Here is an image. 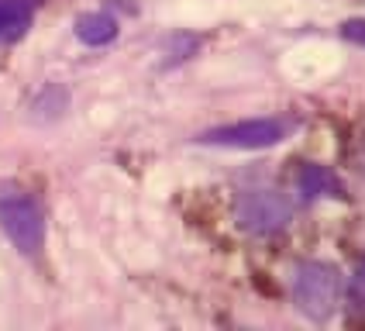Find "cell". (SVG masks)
Here are the masks:
<instances>
[{"mask_svg": "<svg viewBox=\"0 0 365 331\" xmlns=\"http://www.w3.org/2000/svg\"><path fill=\"white\" fill-rule=\"evenodd\" d=\"M341 39L355 41V45H365V18H351L341 24Z\"/></svg>", "mask_w": 365, "mask_h": 331, "instance_id": "9", "label": "cell"}, {"mask_svg": "<svg viewBox=\"0 0 365 331\" xmlns=\"http://www.w3.org/2000/svg\"><path fill=\"white\" fill-rule=\"evenodd\" d=\"M351 297H355V304H359V307H365V259L359 263L355 276H351Z\"/></svg>", "mask_w": 365, "mask_h": 331, "instance_id": "10", "label": "cell"}, {"mask_svg": "<svg viewBox=\"0 0 365 331\" xmlns=\"http://www.w3.org/2000/svg\"><path fill=\"white\" fill-rule=\"evenodd\" d=\"M0 228L21 255H38L41 245H45V214L24 193H4L0 197Z\"/></svg>", "mask_w": 365, "mask_h": 331, "instance_id": "2", "label": "cell"}, {"mask_svg": "<svg viewBox=\"0 0 365 331\" xmlns=\"http://www.w3.org/2000/svg\"><path fill=\"white\" fill-rule=\"evenodd\" d=\"M300 193L304 197H341V183L338 176L327 169V166H317V163H307L300 169Z\"/></svg>", "mask_w": 365, "mask_h": 331, "instance_id": "6", "label": "cell"}, {"mask_svg": "<svg viewBox=\"0 0 365 331\" xmlns=\"http://www.w3.org/2000/svg\"><path fill=\"white\" fill-rule=\"evenodd\" d=\"M293 300L310 321H327L341 300V273L331 263H300L293 273Z\"/></svg>", "mask_w": 365, "mask_h": 331, "instance_id": "1", "label": "cell"}, {"mask_svg": "<svg viewBox=\"0 0 365 331\" xmlns=\"http://www.w3.org/2000/svg\"><path fill=\"white\" fill-rule=\"evenodd\" d=\"M286 131H289V124L279 121V118H255V121H235L210 128L197 142L217 145V148H269V145L283 142Z\"/></svg>", "mask_w": 365, "mask_h": 331, "instance_id": "4", "label": "cell"}, {"mask_svg": "<svg viewBox=\"0 0 365 331\" xmlns=\"http://www.w3.org/2000/svg\"><path fill=\"white\" fill-rule=\"evenodd\" d=\"M76 39L83 45H107V41L118 39V21L103 11H90L76 18Z\"/></svg>", "mask_w": 365, "mask_h": 331, "instance_id": "5", "label": "cell"}, {"mask_svg": "<svg viewBox=\"0 0 365 331\" xmlns=\"http://www.w3.org/2000/svg\"><path fill=\"white\" fill-rule=\"evenodd\" d=\"M66 103H69V93L62 86H45L38 97H35L31 111H35V118H59L62 111H66Z\"/></svg>", "mask_w": 365, "mask_h": 331, "instance_id": "8", "label": "cell"}, {"mask_svg": "<svg viewBox=\"0 0 365 331\" xmlns=\"http://www.w3.org/2000/svg\"><path fill=\"white\" fill-rule=\"evenodd\" d=\"M235 221L252 235H276L293 221V207L276 190H248L235 204Z\"/></svg>", "mask_w": 365, "mask_h": 331, "instance_id": "3", "label": "cell"}, {"mask_svg": "<svg viewBox=\"0 0 365 331\" xmlns=\"http://www.w3.org/2000/svg\"><path fill=\"white\" fill-rule=\"evenodd\" d=\"M35 0H0V39H18L31 24Z\"/></svg>", "mask_w": 365, "mask_h": 331, "instance_id": "7", "label": "cell"}]
</instances>
